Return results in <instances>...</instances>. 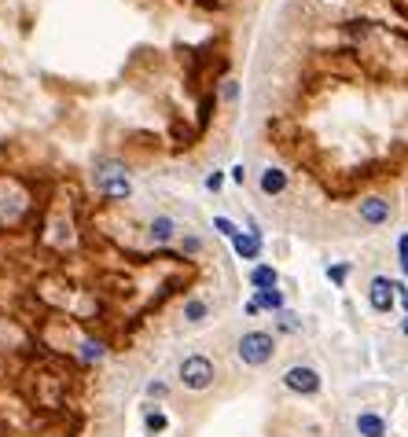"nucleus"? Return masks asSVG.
<instances>
[{"label": "nucleus", "instance_id": "nucleus-1", "mask_svg": "<svg viewBox=\"0 0 408 437\" xmlns=\"http://www.w3.org/2000/svg\"><path fill=\"white\" fill-rule=\"evenodd\" d=\"M235 357H240L247 367H265L276 357V338L269 331H247L235 342Z\"/></svg>", "mask_w": 408, "mask_h": 437}, {"label": "nucleus", "instance_id": "nucleus-2", "mask_svg": "<svg viewBox=\"0 0 408 437\" xmlns=\"http://www.w3.org/2000/svg\"><path fill=\"white\" fill-rule=\"evenodd\" d=\"M96 184H100V195L111 199V203H125L129 195H133V180H129L122 162H100L96 166Z\"/></svg>", "mask_w": 408, "mask_h": 437}, {"label": "nucleus", "instance_id": "nucleus-3", "mask_svg": "<svg viewBox=\"0 0 408 437\" xmlns=\"http://www.w3.org/2000/svg\"><path fill=\"white\" fill-rule=\"evenodd\" d=\"M177 375H181L184 389L203 393V389H210V386H213V379H218V367H213V360H210V357L191 353V357H184V360H181Z\"/></svg>", "mask_w": 408, "mask_h": 437}, {"label": "nucleus", "instance_id": "nucleus-4", "mask_svg": "<svg viewBox=\"0 0 408 437\" xmlns=\"http://www.w3.org/2000/svg\"><path fill=\"white\" fill-rule=\"evenodd\" d=\"M284 386L291 393H298V397H316L320 386H324V379H320V371L309 367V364H291L284 371Z\"/></svg>", "mask_w": 408, "mask_h": 437}, {"label": "nucleus", "instance_id": "nucleus-5", "mask_svg": "<svg viewBox=\"0 0 408 437\" xmlns=\"http://www.w3.org/2000/svg\"><path fill=\"white\" fill-rule=\"evenodd\" d=\"M368 305H372L379 316L394 313L397 298H394V279H390V276H375V279L368 283Z\"/></svg>", "mask_w": 408, "mask_h": 437}, {"label": "nucleus", "instance_id": "nucleus-6", "mask_svg": "<svg viewBox=\"0 0 408 437\" xmlns=\"http://www.w3.org/2000/svg\"><path fill=\"white\" fill-rule=\"evenodd\" d=\"M357 213H360V221L368 225V228H382V225H390V203L386 199H379V195H368V199H360V206H357Z\"/></svg>", "mask_w": 408, "mask_h": 437}, {"label": "nucleus", "instance_id": "nucleus-7", "mask_svg": "<svg viewBox=\"0 0 408 437\" xmlns=\"http://www.w3.org/2000/svg\"><path fill=\"white\" fill-rule=\"evenodd\" d=\"M287 184H291V177H287V169H280V166H265L262 173H257V191L269 195V199L284 195V191H287Z\"/></svg>", "mask_w": 408, "mask_h": 437}, {"label": "nucleus", "instance_id": "nucleus-8", "mask_svg": "<svg viewBox=\"0 0 408 437\" xmlns=\"http://www.w3.org/2000/svg\"><path fill=\"white\" fill-rule=\"evenodd\" d=\"M232 250H235V257H243V261H257V257H262V232H257L254 225H250V232H235Z\"/></svg>", "mask_w": 408, "mask_h": 437}, {"label": "nucleus", "instance_id": "nucleus-9", "mask_svg": "<svg viewBox=\"0 0 408 437\" xmlns=\"http://www.w3.org/2000/svg\"><path fill=\"white\" fill-rule=\"evenodd\" d=\"M353 426H357L360 437H386V433H390V426H386V419H382L375 408H360L357 419H353Z\"/></svg>", "mask_w": 408, "mask_h": 437}, {"label": "nucleus", "instance_id": "nucleus-10", "mask_svg": "<svg viewBox=\"0 0 408 437\" xmlns=\"http://www.w3.org/2000/svg\"><path fill=\"white\" fill-rule=\"evenodd\" d=\"M247 283L254 291H272V287H280V272H276L269 261H257V265L247 272Z\"/></svg>", "mask_w": 408, "mask_h": 437}, {"label": "nucleus", "instance_id": "nucleus-11", "mask_svg": "<svg viewBox=\"0 0 408 437\" xmlns=\"http://www.w3.org/2000/svg\"><path fill=\"white\" fill-rule=\"evenodd\" d=\"M166 430H169V415H166L159 404L147 408V411H144V433H147V437H159V433H166Z\"/></svg>", "mask_w": 408, "mask_h": 437}, {"label": "nucleus", "instance_id": "nucleus-12", "mask_svg": "<svg viewBox=\"0 0 408 437\" xmlns=\"http://www.w3.org/2000/svg\"><path fill=\"white\" fill-rule=\"evenodd\" d=\"M147 235H151V243H169V239L177 235V221H173V217H155L151 228H147Z\"/></svg>", "mask_w": 408, "mask_h": 437}, {"label": "nucleus", "instance_id": "nucleus-13", "mask_svg": "<svg viewBox=\"0 0 408 437\" xmlns=\"http://www.w3.org/2000/svg\"><path fill=\"white\" fill-rule=\"evenodd\" d=\"M184 320H188V323H206V320H210V301L188 298V301H184Z\"/></svg>", "mask_w": 408, "mask_h": 437}, {"label": "nucleus", "instance_id": "nucleus-14", "mask_svg": "<svg viewBox=\"0 0 408 437\" xmlns=\"http://www.w3.org/2000/svg\"><path fill=\"white\" fill-rule=\"evenodd\" d=\"M257 309H269V313H284V291H254Z\"/></svg>", "mask_w": 408, "mask_h": 437}, {"label": "nucleus", "instance_id": "nucleus-15", "mask_svg": "<svg viewBox=\"0 0 408 437\" xmlns=\"http://www.w3.org/2000/svg\"><path fill=\"white\" fill-rule=\"evenodd\" d=\"M107 357V342L103 338H85L81 342V360L85 364H100Z\"/></svg>", "mask_w": 408, "mask_h": 437}, {"label": "nucleus", "instance_id": "nucleus-16", "mask_svg": "<svg viewBox=\"0 0 408 437\" xmlns=\"http://www.w3.org/2000/svg\"><path fill=\"white\" fill-rule=\"evenodd\" d=\"M276 331H280V335H298V331H302V320H298L294 313H280V316H276Z\"/></svg>", "mask_w": 408, "mask_h": 437}, {"label": "nucleus", "instance_id": "nucleus-17", "mask_svg": "<svg viewBox=\"0 0 408 437\" xmlns=\"http://www.w3.org/2000/svg\"><path fill=\"white\" fill-rule=\"evenodd\" d=\"M350 272H353L350 261H338V265H328V279L335 283V287H342V283L350 279Z\"/></svg>", "mask_w": 408, "mask_h": 437}, {"label": "nucleus", "instance_id": "nucleus-18", "mask_svg": "<svg viewBox=\"0 0 408 437\" xmlns=\"http://www.w3.org/2000/svg\"><path fill=\"white\" fill-rule=\"evenodd\" d=\"M213 228H218L225 239H235V232H240V228H235V221H228V217H213Z\"/></svg>", "mask_w": 408, "mask_h": 437}, {"label": "nucleus", "instance_id": "nucleus-19", "mask_svg": "<svg viewBox=\"0 0 408 437\" xmlns=\"http://www.w3.org/2000/svg\"><path fill=\"white\" fill-rule=\"evenodd\" d=\"M144 393H147V397H151V401H162V397H166V393H169V386L155 379V382H147V389H144Z\"/></svg>", "mask_w": 408, "mask_h": 437}, {"label": "nucleus", "instance_id": "nucleus-20", "mask_svg": "<svg viewBox=\"0 0 408 437\" xmlns=\"http://www.w3.org/2000/svg\"><path fill=\"white\" fill-rule=\"evenodd\" d=\"M221 188H225V173H221V169H213L210 177H206V191H213V195H218Z\"/></svg>", "mask_w": 408, "mask_h": 437}, {"label": "nucleus", "instance_id": "nucleus-21", "mask_svg": "<svg viewBox=\"0 0 408 437\" xmlns=\"http://www.w3.org/2000/svg\"><path fill=\"white\" fill-rule=\"evenodd\" d=\"M397 257H401V272L408 276V232L397 239Z\"/></svg>", "mask_w": 408, "mask_h": 437}, {"label": "nucleus", "instance_id": "nucleus-22", "mask_svg": "<svg viewBox=\"0 0 408 437\" xmlns=\"http://www.w3.org/2000/svg\"><path fill=\"white\" fill-rule=\"evenodd\" d=\"M221 96H225L228 103H235V99H240V81H225V89H221Z\"/></svg>", "mask_w": 408, "mask_h": 437}, {"label": "nucleus", "instance_id": "nucleus-23", "mask_svg": "<svg viewBox=\"0 0 408 437\" xmlns=\"http://www.w3.org/2000/svg\"><path fill=\"white\" fill-rule=\"evenodd\" d=\"M181 250H184V254H199V250H203V243H199V239H195V235H184V243H181Z\"/></svg>", "mask_w": 408, "mask_h": 437}, {"label": "nucleus", "instance_id": "nucleus-24", "mask_svg": "<svg viewBox=\"0 0 408 437\" xmlns=\"http://www.w3.org/2000/svg\"><path fill=\"white\" fill-rule=\"evenodd\" d=\"M228 177H232L235 184H243V180H247V166H243V162H240V166H232V169H228Z\"/></svg>", "mask_w": 408, "mask_h": 437}, {"label": "nucleus", "instance_id": "nucleus-25", "mask_svg": "<svg viewBox=\"0 0 408 437\" xmlns=\"http://www.w3.org/2000/svg\"><path fill=\"white\" fill-rule=\"evenodd\" d=\"M401 335H404V338H408V316H404V320H401Z\"/></svg>", "mask_w": 408, "mask_h": 437}, {"label": "nucleus", "instance_id": "nucleus-26", "mask_svg": "<svg viewBox=\"0 0 408 437\" xmlns=\"http://www.w3.org/2000/svg\"><path fill=\"white\" fill-rule=\"evenodd\" d=\"M401 305H404V313H408V294H401Z\"/></svg>", "mask_w": 408, "mask_h": 437}]
</instances>
